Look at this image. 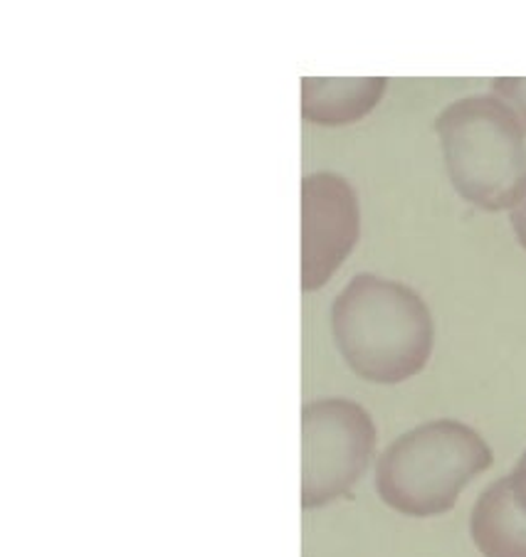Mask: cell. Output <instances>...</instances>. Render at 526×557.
Instances as JSON below:
<instances>
[{
    "label": "cell",
    "instance_id": "8992f818",
    "mask_svg": "<svg viewBox=\"0 0 526 557\" xmlns=\"http://www.w3.org/2000/svg\"><path fill=\"white\" fill-rule=\"evenodd\" d=\"M469 537L485 557H526V451L475 500Z\"/></svg>",
    "mask_w": 526,
    "mask_h": 557
},
{
    "label": "cell",
    "instance_id": "6da1fadb",
    "mask_svg": "<svg viewBox=\"0 0 526 557\" xmlns=\"http://www.w3.org/2000/svg\"><path fill=\"white\" fill-rule=\"evenodd\" d=\"M331 331L358 377L395 385L418 375L432 352V315L411 286L362 274L331 306Z\"/></svg>",
    "mask_w": 526,
    "mask_h": 557
},
{
    "label": "cell",
    "instance_id": "3957f363",
    "mask_svg": "<svg viewBox=\"0 0 526 557\" xmlns=\"http://www.w3.org/2000/svg\"><path fill=\"white\" fill-rule=\"evenodd\" d=\"M436 132L455 190L482 210H512L526 188V134L512 109L492 95L460 99Z\"/></svg>",
    "mask_w": 526,
    "mask_h": 557
},
{
    "label": "cell",
    "instance_id": "277c9868",
    "mask_svg": "<svg viewBox=\"0 0 526 557\" xmlns=\"http://www.w3.org/2000/svg\"><path fill=\"white\" fill-rule=\"evenodd\" d=\"M376 454V424L362 405L331 397L302 410V506L325 508L364 479Z\"/></svg>",
    "mask_w": 526,
    "mask_h": 557
},
{
    "label": "cell",
    "instance_id": "5b68a950",
    "mask_svg": "<svg viewBox=\"0 0 526 557\" xmlns=\"http://www.w3.org/2000/svg\"><path fill=\"white\" fill-rule=\"evenodd\" d=\"M362 212L351 183L311 173L302 183V289L317 292L358 243Z\"/></svg>",
    "mask_w": 526,
    "mask_h": 557
},
{
    "label": "cell",
    "instance_id": "52a82bcc",
    "mask_svg": "<svg viewBox=\"0 0 526 557\" xmlns=\"http://www.w3.org/2000/svg\"><path fill=\"white\" fill-rule=\"evenodd\" d=\"M383 77H304L302 114L317 126H346L371 114L386 95Z\"/></svg>",
    "mask_w": 526,
    "mask_h": 557
},
{
    "label": "cell",
    "instance_id": "7a4b0ae2",
    "mask_svg": "<svg viewBox=\"0 0 526 557\" xmlns=\"http://www.w3.org/2000/svg\"><path fill=\"white\" fill-rule=\"evenodd\" d=\"M492 461V449L473 426L436 420L413 426L386 447L376 461L374 484L389 508L432 518L455 508L460 494Z\"/></svg>",
    "mask_w": 526,
    "mask_h": 557
},
{
    "label": "cell",
    "instance_id": "9c48e42d",
    "mask_svg": "<svg viewBox=\"0 0 526 557\" xmlns=\"http://www.w3.org/2000/svg\"><path fill=\"white\" fill-rule=\"evenodd\" d=\"M510 220H512L516 239H519V245L526 249V188L522 193V198L514 202V208L510 212Z\"/></svg>",
    "mask_w": 526,
    "mask_h": 557
},
{
    "label": "cell",
    "instance_id": "ba28073f",
    "mask_svg": "<svg viewBox=\"0 0 526 557\" xmlns=\"http://www.w3.org/2000/svg\"><path fill=\"white\" fill-rule=\"evenodd\" d=\"M492 97L512 109L516 122L526 134V77H497L492 79Z\"/></svg>",
    "mask_w": 526,
    "mask_h": 557
}]
</instances>
